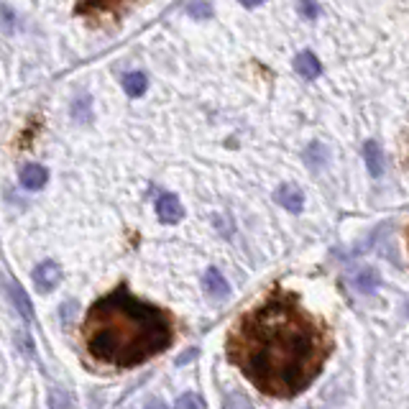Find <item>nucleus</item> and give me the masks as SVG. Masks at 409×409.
I'll use <instances>...</instances> for the list:
<instances>
[{"label":"nucleus","instance_id":"f257e3e1","mask_svg":"<svg viewBox=\"0 0 409 409\" xmlns=\"http://www.w3.org/2000/svg\"><path fill=\"white\" fill-rule=\"evenodd\" d=\"M330 353L325 328L292 292H271L228 335V358L269 397H297L323 371Z\"/></svg>","mask_w":409,"mask_h":409},{"label":"nucleus","instance_id":"f03ea898","mask_svg":"<svg viewBox=\"0 0 409 409\" xmlns=\"http://www.w3.org/2000/svg\"><path fill=\"white\" fill-rule=\"evenodd\" d=\"M82 340L90 358L98 363L133 368L169 348L174 325L164 310L118 287L90 307L82 325Z\"/></svg>","mask_w":409,"mask_h":409},{"label":"nucleus","instance_id":"7ed1b4c3","mask_svg":"<svg viewBox=\"0 0 409 409\" xmlns=\"http://www.w3.org/2000/svg\"><path fill=\"white\" fill-rule=\"evenodd\" d=\"M59 279H61V269L54 261L39 263L36 271H34V284H36V289H41V292H51V289L59 284Z\"/></svg>","mask_w":409,"mask_h":409},{"label":"nucleus","instance_id":"20e7f679","mask_svg":"<svg viewBox=\"0 0 409 409\" xmlns=\"http://www.w3.org/2000/svg\"><path fill=\"white\" fill-rule=\"evenodd\" d=\"M274 200L284 210H289V213H302V208H305V195L294 184H281L279 190L274 192Z\"/></svg>","mask_w":409,"mask_h":409},{"label":"nucleus","instance_id":"39448f33","mask_svg":"<svg viewBox=\"0 0 409 409\" xmlns=\"http://www.w3.org/2000/svg\"><path fill=\"white\" fill-rule=\"evenodd\" d=\"M156 215H159L161 223H179L184 218V208L182 202L177 200V195H161L156 200Z\"/></svg>","mask_w":409,"mask_h":409},{"label":"nucleus","instance_id":"423d86ee","mask_svg":"<svg viewBox=\"0 0 409 409\" xmlns=\"http://www.w3.org/2000/svg\"><path fill=\"white\" fill-rule=\"evenodd\" d=\"M128 0H82V6L77 8V11L82 13V16H90V19H95V16H108V13H118L123 6H126Z\"/></svg>","mask_w":409,"mask_h":409},{"label":"nucleus","instance_id":"0eeeda50","mask_svg":"<svg viewBox=\"0 0 409 409\" xmlns=\"http://www.w3.org/2000/svg\"><path fill=\"white\" fill-rule=\"evenodd\" d=\"M202 287H205L208 297H213V300H226L228 292H231L226 276L220 274L218 269H208V271H205V276H202Z\"/></svg>","mask_w":409,"mask_h":409},{"label":"nucleus","instance_id":"6e6552de","mask_svg":"<svg viewBox=\"0 0 409 409\" xmlns=\"http://www.w3.org/2000/svg\"><path fill=\"white\" fill-rule=\"evenodd\" d=\"M294 69H297V74L300 77H305V80H318L320 72H323V67H320V59L312 51H302V54H297V59H294Z\"/></svg>","mask_w":409,"mask_h":409},{"label":"nucleus","instance_id":"1a4fd4ad","mask_svg":"<svg viewBox=\"0 0 409 409\" xmlns=\"http://www.w3.org/2000/svg\"><path fill=\"white\" fill-rule=\"evenodd\" d=\"M363 159H366V166L371 171V177H381L384 174V151L376 141H366L363 146Z\"/></svg>","mask_w":409,"mask_h":409},{"label":"nucleus","instance_id":"9d476101","mask_svg":"<svg viewBox=\"0 0 409 409\" xmlns=\"http://www.w3.org/2000/svg\"><path fill=\"white\" fill-rule=\"evenodd\" d=\"M46 179H49V171L39 164H29L21 169V184H24L26 190H41L44 184H46Z\"/></svg>","mask_w":409,"mask_h":409},{"label":"nucleus","instance_id":"9b49d317","mask_svg":"<svg viewBox=\"0 0 409 409\" xmlns=\"http://www.w3.org/2000/svg\"><path fill=\"white\" fill-rule=\"evenodd\" d=\"M146 87H148V80L143 72H131L123 77V90L128 92L131 98H141V95L146 92Z\"/></svg>","mask_w":409,"mask_h":409},{"label":"nucleus","instance_id":"f8f14e48","mask_svg":"<svg viewBox=\"0 0 409 409\" xmlns=\"http://www.w3.org/2000/svg\"><path fill=\"white\" fill-rule=\"evenodd\" d=\"M11 300H13V305H16V310H19L26 320H34V307H31L29 294H26L19 284H11Z\"/></svg>","mask_w":409,"mask_h":409},{"label":"nucleus","instance_id":"ddd939ff","mask_svg":"<svg viewBox=\"0 0 409 409\" xmlns=\"http://www.w3.org/2000/svg\"><path fill=\"white\" fill-rule=\"evenodd\" d=\"M353 287L360 289V292H373V287H379V274L371 269H360L353 276Z\"/></svg>","mask_w":409,"mask_h":409},{"label":"nucleus","instance_id":"4468645a","mask_svg":"<svg viewBox=\"0 0 409 409\" xmlns=\"http://www.w3.org/2000/svg\"><path fill=\"white\" fill-rule=\"evenodd\" d=\"M305 159H307V164H310V166H323L325 159H328V151H325L323 143H312V146L307 148Z\"/></svg>","mask_w":409,"mask_h":409},{"label":"nucleus","instance_id":"2eb2a0df","mask_svg":"<svg viewBox=\"0 0 409 409\" xmlns=\"http://www.w3.org/2000/svg\"><path fill=\"white\" fill-rule=\"evenodd\" d=\"M49 407L51 409H72V399H69L67 391L51 389L49 391Z\"/></svg>","mask_w":409,"mask_h":409},{"label":"nucleus","instance_id":"dca6fc26","mask_svg":"<svg viewBox=\"0 0 409 409\" xmlns=\"http://www.w3.org/2000/svg\"><path fill=\"white\" fill-rule=\"evenodd\" d=\"M174 409H205V402H202L200 394H184V397L177 399V404H174Z\"/></svg>","mask_w":409,"mask_h":409},{"label":"nucleus","instance_id":"f3484780","mask_svg":"<svg viewBox=\"0 0 409 409\" xmlns=\"http://www.w3.org/2000/svg\"><path fill=\"white\" fill-rule=\"evenodd\" d=\"M210 13H213V8H210L208 0H195V3L190 6L192 19H210Z\"/></svg>","mask_w":409,"mask_h":409},{"label":"nucleus","instance_id":"a211bd4d","mask_svg":"<svg viewBox=\"0 0 409 409\" xmlns=\"http://www.w3.org/2000/svg\"><path fill=\"white\" fill-rule=\"evenodd\" d=\"M300 8H302V16L305 19H318V6H315V0H302L300 3Z\"/></svg>","mask_w":409,"mask_h":409},{"label":"nucleus","instance_id":"6ab92c4d","mask_svg":"<svg viewBox=\"0 0 409 409\" xmlns=\"http://www.w3.org/2000/svg\"><path fill=\"white\" fill-rule=\"evenodd\" d=\"M192 358H197V350H195V348L187 350V355H182V358H179L177 363H187V360H192Z\"/></svg>","mask_w":409,"mask_h":409},{"label":"nucleus","instance_id":"aec40b11","mask_svg":"<svg viewBox=\"0 0 409 409\" xmlns=\"http://www.w3.org/2000/svg\"><path fill=\"white\" fill-rule=\"evenodd\" d=\"M146 409H166L164 402H159V399H151V402L146 404Z\"/></svg>","mask_w":409,"mask_h":409},{"label":"nucleus","instance_id":"412c9836","mask_svg":"<svg viewBox=\"0 0 409 409\" xmlns=\"http://www.w3.org/2000/svg\"><path fill=\"white\" fill-rule=\"evenodd\" d=\"M241 3H243L246 8H256V6H261L263 0H241Z\"/></svg>","mask_w":409,"mask_h":409}]
</instances>
